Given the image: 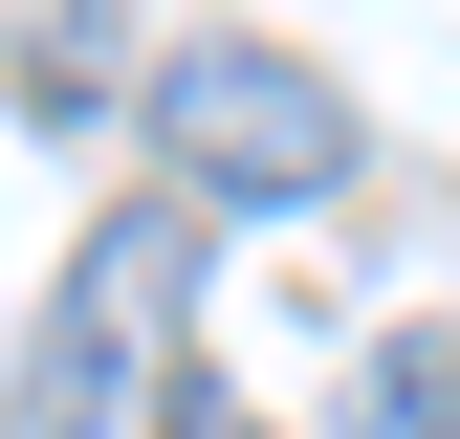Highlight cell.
Listing matches in <instances>:
<instances>
[{
    "instance_id": "3",
    "label": "cell",
    "mask_w": 460,
    "mask_h": 439,
    "mask_svg": "<svg viewBox=\"0 0 460 439\" xmlns=\"http://www.w3.org/2000/svg\"><path fill=\"white\" fill-rule=\"evenodd\" d=\"M132 88V0H22V110H110Z\"/></svg>"
},
{
    "instance_id": "2",
    "label": "cell",
    "mask_w": 460,
    "mask_h": 439,
    "mask_svg": "<svg viewBox=\"0 0 460 439\" xmlns=\"http://www.w3.org/2000/svg\"><path fill=\"white\" fill-rule=\"evenodd\" d=\"M154 154H176L219 220H307L351 176V88H329L307 44H263V22H198L176 67H154Z\"/></svg>"
},
{
    "instance_id": "5",
    "label": "cell",
    "mask_w": 460,
    "mask_h": 439,
    "mask_svg": "<svg viewBox=\"0 0 460 439\" xmlns=\"http://www.w3.org/2000/svg\"><path fill=\"white\" fill-rule=\"evenodd\" d=\"M154 439H263V417L219 396V373H154Z\"/></svg>"
},
{
    "instance_id": "1",
    "label": "cell",
    "mask_w": 460,
    "mask_h": 439,
    "mask_svg": "<svg viewBox=\"0 0 460 439\" xmlns=\"http://www.w3.org/2000/svg\"><path fill=\"white\" fill-rule=\"evenodd\" d=\"M176 308H198V220H176V198L88 220V242H66V286H44V329H22L0 439H110L154 373H176Z\"/></svg>"
},
{
    "instance_id": "4",
    "label": "cell",
    "mask_w": 460,
    "mask_h": 439,
    "mask_svg": "<svg viewBox=\"0 0 460 439\" xmlns=\"http://www.w3.org/2000/svg\"><path fill=\"white\" fill-rule=\"evenodd\" d=\"M351 439H460V329H394L351 373Z\"/></svg>"
}]
</instances>
